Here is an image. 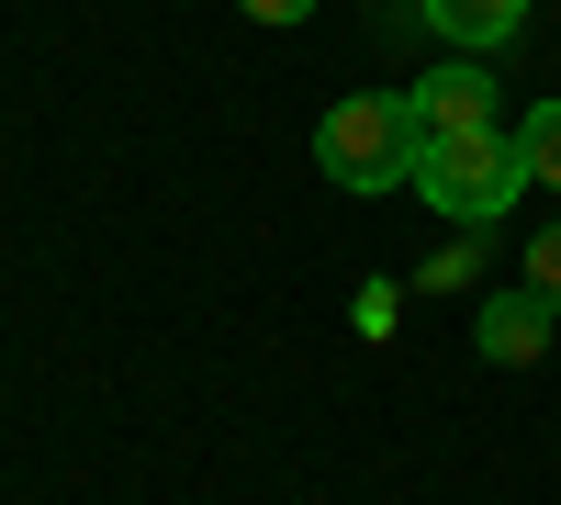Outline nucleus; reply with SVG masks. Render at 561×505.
<instances>
[{"label":"nucleus","instance_id":"obj_1","mask_svg":"<svg viewBox=\"0 0 561 505\" xmlns=\"http://www.w3.org/2000/svg\"><path fill=\"white\" fill-rule=\"evenodd\" d=\"M314 158H325V180H337V192H404L415 158H427V135H415V102H404V90H348V102L325 113Z\"/></svg>","mask_w":561,"mask_h":505},{"label":"nucleus","instance_id":"obj_2","mask_svg":"<svg viewBox=\"0 0 561 505\" xmlns=\"http://www.w3.org/2000/svg\"><path fill=\"white\" fill-rule=\"evenodd\" d=\"M415 192H427V214H449V225H494L528 192V158H517V135H449V147L415 158Z\"/></svg>","mask_w":561,"mask_h":505},{"label":"nucleus","instance_id":"obj_3","mask_svg":"<svg viewBox=\"0 0 561 505\" xmlns=\"http://www.w3.org/2000/svg\"><path fill=\"white\" fill-rule=\"evenodd\" d=\"M404 102H415V135H427V147H449V135H494V79L483 68H427Z\"/></svg>","mask_w":561,"mask_h":505},{"label":"nucleus","instance_id":"obj_4","mask_svg":"<svg viewBox=\"0 0 561 505\" xmlns=\"http://www.w3.org/2000/svg\"><path fill=\"white\" fill-rule=\"evenodd\" d=\"M415 12H427L438 45H460V57H494V45L528 23V0H415Z\"/></svg>","mask_w":561,"mask_h":505},{"label":"nucleus","instance_id":"obj_5","mask_svg":"<svg viewBox=\"0 0 561 505\" xmlns=\"http://www.w3.org/2000/svg\"><path fill=\"white\" fill-rule=\"evenodd\" d=\"M472 337H483V359H505V371H528V359H539V337H550V303H539V292H494Z\"/></svg>","mask_w":561,"mask_h":505},{"label":"nucleus","instance_id":"obj_6","mask_svg":"<svg viewBox=\"0 0 561 505\" xmlns=\"http://www.w3.org/2000/svg\"><path fill=\"white\" fill-rule=\"evenodd\" d=\"M517 158H528V180H539V192H561V102H539V113L517 124Z\"/></svg>","mask_w":561,"mask_h":505},{"label":"nucleus","instance_id":"obj_7","mask_svg":"<svg viewBox=\"0 0 561 505\" xmlns=\"http://www.w3.org/2000/svg\"><path fill=\"white\" fill-rule=\"evenodd\" d=\"M528 292H539V303H550V314H561V225H550V237H539V248H528Z\"/></svg>","mask_w":561,"mask_h":505},{"label":"nucleus","instance_id":"obj_8","mask_svg":"<svg viewBox=\"0 0 561 505\" xmlns=\"http://www.w3.org/2000/svg\"><path fill=\"white\" fill-rule=\"evenodd\" d=\"M237 12H248V23H304L314 0H237Z\"/></svg>","mask_w":561,"mask_h":505}]
</instances>
